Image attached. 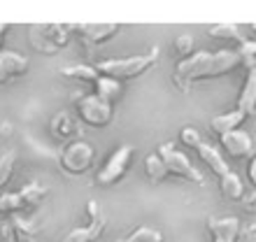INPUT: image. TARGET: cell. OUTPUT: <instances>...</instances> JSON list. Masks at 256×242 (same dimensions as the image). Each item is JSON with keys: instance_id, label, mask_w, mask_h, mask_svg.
Returning a JSON list of instances; mask_svg holds the SVG:
<instances>
[{"instance_id": "obj_1", "label": "cell", "mask_w": 256, "mask_h": 242, "mask_svg": "<svg viewBox=\"0 0 256 242\" xmlns=\"http://www.w3.org/2000/svg\"><path fill=\"white\" fill-rule=\"evenodd\" d=\"M244 60L236 49L222 52H194L189 58H182L175 68V84L182 91H189L194 84L205 80H216L242 68Z\"/></svg>"}, {"instance_id": "obj_2", "label": "cell", "mask_w": 256, "mask_h": 242, "mask_svg": "<svg viewBox=\"0 0 256 242\" xmlns=\"http://www.w3.org/2000/svg\"><path fill=\"white\" fill-rule=\"evenodd\" d=\"M194 149L198 152L200 161L216 175L219 186H222V194L226 196L228 200L240 202V198L244 196V184H242V180L230 170V166L226 163V158L222 156V152H219L214 144H210V142H205V140H200Z\"/></svg>"}, {"instance_id": "obj_3", "label": "cell", "mask_w": 256, "mask_h": 242, "mask_svg": "<svg viewBox=\"0 0 256 242\" xmlns=\"http://www.w3.org/2000/svg\"><path fill=\"white\" fill-rule=\"evenodd\" d=\"M158 60V49H152L149 54H140V56H126V58H110V60H100L96 63V70L102 77H110L114 82H128V80H138L142 74L152 70Z\"/></svg>"}, {"instance_id": "obj_4", "label": "cell", "mask_w": 256, "mask_h": 242, "mask_svg": "<svg viewBox=\"0 0 256 242\" xmlns=\"http://www.w3.org/2000/svg\"><path fill=\"white\" fill-rule=\"evenodd\" d=\"M47 198V188L40 182H30L16 194H0V216L28 214L42 205Z\"/></svg>"}, {"instance_id": "obj_5", "label": "cell", "mask_w": 256, "mask_h": 242, "mask_svg": "<svg viewBox=\"0 0 256 242\" xmlns=\"http://www.w3.org/2000/svg\"><path fill=\"white\" fill-rule=\"evenodd\" d=\"M70 33H72V26H66V24H35L28 30V40L35 52L56 54L70 44Z\"/></svg>"}, {"instance_id": "obj_6", "label": "cell", "mask_w": 256, "mask_h": 242, "mask_svg": "<svg viewBox=\"0 0 256 242\" xmlns=\"http://www.w3.org/2000/svg\"><path fill=\"white\" fill-rule=\"evenodd\" d=\"M58 163L66 175H72V177H80L84 172L94 168L96 163V149L84 140H74V142H68L63 147L61 156H58Z\"/></svg>"}, {"instance_id": "obj_7", "label": "cell", "mask_w": 256, "mask_h": 242, "mask_svg": "<svg viewBox=\"0 0 256 242\" xmlns=\"http://www.w3.org/2000/svg\"><path fill=\"white\" fill-rule=\"evenodd\" d=\"M156 154L161 156V161H163V166H166V170H168V175L186 180V182H191V184H198V186L205 184L200 170H196L194 163L189 161V156L184 154V152H177V147L172 142H163Z\"/></svg>"}, {"instance_id": "obj_8", "label": "cell", "mask_w": 256, "mask_h": 242, "mask_svg": "<svg viewBox=\"0 0 256 242\" xmlns=\"http://www.w3.org/2000/svg\"><path fill=\"white\" fill-rule=\"evenodd\" d=\"M135 158V147L133 144H122V147L116 149L114 154L110 156L105 166L98 170V175H96V184L102 188L108 186H114L116 182H122L128 172V166L133 163Z\"/></svg>"}, {"instance_id": "obj_9", "label": "cell", "mask_w": 256, "mask_h": 242, "mask_svg": "<svg viewBox=\"0 0 256 242\" xmlns=\"http://www.w3.org/2000/svg\"><path fill=\"white\" fill-rule=\"evenodd\" d=\"M105 226H108V216H105L102 208L96 200H88L86 202V224L68 230L63 242H96L102 238Z\"/></svg>"}, {"instance_id": "obj_10", "label": "cell", "mask_w": 256, "mask_h": 242, "mask_svg": "<svg viewBox=\"0 0 256 242\" xmlns=\"http://www.w3.org/2000/svg\"><path fill=\"white\" fill-rule=\"evenodd\" d=\"M74 110H77L80 121H84V124L91 128H105V126H110V121H112V105L102 102L100 98H96L94 94L77 98V100H74Z\"/></svg>"}, {"instance_id": "obj_11", "label": "cell", "mask_w": 256, "mask_h": 242, "mask_svg": "<svg viewBox=\"0 0 256 242\" xmlns=\"http://www.w3.org/2000/svg\"><path fill=\"white\" fill-rule=\"evenodd\" d=\"M119 30H122V24H74L72 26V33L86 49H96L110 42Z\"/></svg>"}, {"instance_id": "obj_12", "label": "cell", "mask_w": 256, "mask_h": 242, "mask_svg": "<svg viewBox=\"0 0 256 242\" xmlns=\"http://www.w3.org/2000/svg\"><path fill=\"white\" fill-rule=\"evenodd\" d=\"M205 226L212 233V242H238L242 233V224L238 216H210Z\"/></svg>"}, {"instance_id": "obj_13", "label": "cell", "mask_w": 256, "mask_h": 242, "mask_svg": "<svg viewBox=\"0 0 256 242\" xmlns=\"http://www.w3.org/2000/svg\"><path fill=\"white\" fill-rule=\"evenodd\" d=\"M49 133L58 142H74L82 135V124L70 112H58L49 121Z\"/></svg>"}, {"instance_id": "obj_14", "label": "cell", "mask_w": 256, "mask_h": 242, "mask_svg": "<svg viewBox=\"0 0 256 242\" xmlns=\"http://www.w3.org/2000/svg\"><path fill=\"white\" fill-rule=\"evenodd\" d=\"M28 58L19 52H0V86L28 72Z\"/></svg>"}, {"instance_id": "obj_15", "label": "cell", "mask_w": 256, "mask_h": 242, "mask_svg": "<svg viewBox=\"0 0 256 242\" xmlns=\"http://www.w3.org/2000/svg\"><path fill=\"white\" fill-rule=\"evenodd\" d=\"M219 140H222V147L226 149V154H228L230 158H247V156L252 154V147H254L250 133H244L240 128L219 135Z\"/></svg>"}, {"instance_id": "obj_16", "label": "cell", "mask_w": 256, "mask_h": 242, "mask_svg": "<svg viewBox=\"0 0 256 242\" xmlns=\"http://www.w3.org/2000/svg\"><path fill=\"white\" fill-rule=\"evenodd\" d=\"M238 112L247 119L256 112V66L247 70V77H244L242 91H240V98H238Z\"/></svg>"}, {"instance_id": "obj_17", "label": "cell", "mask_w": 256, "mask_h": 242, "mask_svg": "<svg viewBox=\"0 0 256 242\" xmlns=\"http://www.w3.org/2000/svg\"><path fill=\"white\" fill-rule=\"evenodd\" d=\"M122 91H124V86L119 84V82L110 80V77H102V74L94 84V96L96 98H100L102 102H108V105H112V102L122 96Z\"/></svg>"}, {"instance_id": "obj_18", "label": "cell", "mask_w": 256, "mask_h": 242, "mask_svg": "<svg viewBox=\"0 0 256 242\" xmlns=\"http://www.w3.org/2000/svg\"><path fill=\"white\" fill-rule=\"evenodd\" d=\"M244 121V116L233 110V112H224V114H216L214 119L210 121V128H212V133L216 135H224V133H230V130H238L240 124Z\"/></svg>"}, {"instance_id": "obj_19", "label": "cell", "mask_w": 256, "mask_h": 242, "mask_svg": "<svg viewBox=\"0 0 256 242\" xmlns=\"http://www.w3.org/2000/svg\"><path fill=\"white\" fill-rule=\"evenodd\" d=\"M0 240L2 242H38L30 230H26L19 222H2L0 224Z\"/></svg>"}, {"instance_id": "obj_20", "label": "cell", "mask_w": 256, "mask_h": 242, "mask_svg": "<svg viewBox=\"0 0 256 242\" xmlns=\"http://www.w3.org/2000/svg\"><path fill=\"white\" fill-rule=\"evenodd\" d=\"M208 35L210 38H214V40H233L238 47L247 40L244 33H242V28L236 26V24H216V26H210Z\"/></svg>"}, {"instance_id": "obj_21", "label": "cell", "mask_w": 256, "mask_h": 242, "mask_svg": "<svg viewBox=\"0 0 256 242\" xmlns=\"http://www.w3.org/2000/svg\"><path fill=\"white\" fill-rule=\"evenodd\" d=\"M61 74L63 77H70V80L88 82V84H96L98 77H100L94 66H66V68H61Z\"/></svg>"}, {"instance_id": "obj_22", "label": "cell", "mask_w": 256, "mask_h": 242, "mask_svg": "<svg viewBox=\"0 0 256 242\" xmlns=\"http://www.w3.org/2000/svg\"><path fill=\"white\" fill-rule=\"evenodd\" d=\"M116 242H163V233L154 226H138L130 236L122 238Z\"/></svg>"}, {"instance_id": "obj_23", "label": "cell", "mask_w": 256, "mask_h": 242, "mask_svg": "<svg viewBox=\"0 0 256 242\" xmlns=\"http://www.w3.org/2000/svg\"><path fill=\"white\" fill-rule=\"evenodd\" d=\"M144 172H147V177L152 182H163L166 177H168V170H166V166H163V161H161V156L158 154L144 156Z\"/></svg>"}, {"instance_id": "obj_24", "label": "cell", "mask_w": 256, "mask_h": 242, "mask_svg": "<svg viewBox=\"0 0 256 242\" xmlns=\"http://www.w3.org/2000/svg\"><path fill=\"white\" fill-rule=\"evenodd\" d=\"M14 163H16V154L12 149H7L0 154V188H5L14 175Z\"/></svg>"}, {"instance_id": "obj_25", "label": "cell", "mask_w": 256, "mask_h": 242, "mask_svg": "<svg viewBox=\"0 0 256 242\" xmlns=\"http://www.w3.org/2000/svg\"><path fill=\"white\" fill-rule=\"evenodd\" d=\"M175 52L182 58H189L191 54H194V35L191 33H182L175 38Z\"/></svg>"}, {"instance_id": "obj_26", "label": "cell", "mask_w": 256, "mask_h": 242, "mask_svg": "<svg viewBox=\"0 0 256 242\" xmlns=\"http://www.w3.org/2000/svg\"><path fill=\"white\" fill-rule=\"evenodd\" d=\"M202 138H200V133L196 130L194 126H184L182 130H180V142H182L184 147H189V149H194L198 142H200Z\"/></svg>"}, {"instance_id": "obj_27", "label": "cell", "mask_w": 256, "mask_h": 242, "mask_svg": "<svg viewBox=\"0 0 256 242\" xmlns=\"http://www.w3.org/2000/svg\"><path fill=\"white\" fill-rule=\"evenodd\" d=\"M240 205H242L244 212H250V214H256V188H250V191H244V196L240 198Z\"/></svg>"}, {"instance_id": "obj_28", "label": "cell", "mask_w": 256, "mask_h": 242, "mask_svg": "<svg viewBox=\"0 0 256 242\" xmlns=\"http://www.w3.org/2000/svg\"><path fill=\"white\" fill-rule=\"evenodd\" d=\"M247 180H250V184L256 188V156L252 158V163H250V170H247Z\"/></svg>"}, {"instance_id": "obj_29", "label": "cell", "mask_w": 256, "mask_h": 242, "mask_svg": "<svg viewBox=\"0 0 256 242\" xmlns=\"http://www.w3.org/2000/svg\"><path fill=\"white\" fill-rule=\"evenodd\" d=\"M7 30H10V24H0V49H2V42H5Z\"/></svg>"}, {"instance_id": "obj_30", "label": "cell", "mask_w": 256, "mask_h": 242, "mask_svg": "<svg viewBox=\"0 0 256 242\" xmlns=\"http://www.w3.org/2000/svg\"><path fill=\"white\" fill-rule=\"evenodd\" d=\"M252 30H254V35H256V24H254V26H252Z\"/></svg>"}]
</instances>
